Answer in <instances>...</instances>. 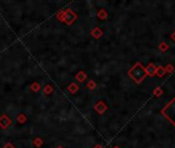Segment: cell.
Returning a JSON list of instances; mask_svg holds the SVG:
<instances>
[{"label": "cell", "mask_w": 175, "mask_h": 148, "mask_svg": "<svg viewBox=\"0 0 175 148\" xmlns=\"http://www.w3.org/2000/svg\"><path fill=\"white\" fill-rule=\"evenodd\" d=\"M129 75H130V77L135 82L140 83L141 81L146 77L147 74H146V71H145V68L143 67L140 63H137L130 69Z\"/></svg>", "instance_id": "cell-1"}, {"label": "cell", "mask_w": 175, "mask_h": 148, "mask_svg": "<svg viewBox=\"0 0 175 148\" xmlns=\"http://www.w3.org/2000/svg\"><path fill=\"white\" fill-rule=\"evenodd\" d=\"M165 70H166V73H167V72H173V70H174V67L172 65H167V67L165 68Z\"/></svg>", "instance_id": "cell-6"}, {"label": "cell", "mask_w": 175, "mask_h": 148, "mask_svg": "<svg viewBox=\"0 0 175 148\" xmlns=\"http://www.w3.org/2000/svg\"><path fill=\"white\" fill-rule=\"evenodd\" d=\"M159 49H160V51H166L168 49H169V45H168L166 42H162L161 44H160Z\"/></svg>", "instance_id": "cell-4"}, {"label": "cell", "mask_w": 175, "mask_h": 148, "mask_svg": "<svg viewBox=\"0 0 175 148\" xmlns=\"http://www.w3.org/2000/svg\"><path fill=\"white\" fill-rule=\"evenodd\" d=\"M145 71H146V74L149 75V76L153 77V75L156 74V71H157V67H156V65H153V63L148 64L147 65V67L145 68Z\"/></svg>", "instance_id": "cell-2"}, {"label": "cell", "mask_w": 175, "mask_h": 148, "mask_svg": "<svg viewBox=\"0 0 175 148\" xmlns=\"http://www.w3.org/2000/svg\"><path fill=\"white\" fill-rule=\"evenodd\" d=\"M156 74L158 75L159 77H163L164 75L166 74V70L164 67H157V71H156Z\"/></svg>", "instance_id": "cell-3"}, {"label": "cell", "mask_w": 175, "mask_h": 148, "mask_svg": "<svg viewBox=\"0 0 175 148\" xmlns=\"http://www.w3.org/2000/svg\"><path fill=\"white\" fill-rule=\"evenodd\" d=\"M153 94H155L156 96H158V97H159V96H161L162 94H163V91H162L161 87H157V89L153 91Z\"/></svg>", "instance_id": "cell-5"}, {"label": "cell", "mask_w": 175, "mask_h": 148, "mask_svg": "<svg viewBox=\"0 0 175 148\" xmlns=\"http://www.w3.org/2000/svg\"><path fill=\"white\" fill-rule=\"evenodd\" d=\"M172 39H173V40L175 41V32L173 33V34H172Z\"/></svg>", "instance_id": "cell-7"}]
</instances>
